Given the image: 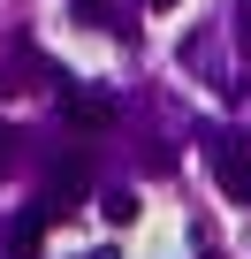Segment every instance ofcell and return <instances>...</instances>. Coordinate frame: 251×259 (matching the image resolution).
Returning a JSON list of instances; mask_svg holds the SVG:
<instances>
[{
    "label": "cell",
    "instance_id": "3957f363",
    "mask_svg": "<svg viewBox=\"0 0 251 259\" xmlns=\"http://www.w3.org/2000/svg\"><path fill=\"white\" fill-rule=\"evenodd\" d=\"M61 114H69L76 130H107V122H114V99H107L99 84H76V76H61Z\"/></svg>",
    "mask_w": 251,
    "mask_h": 259
},
{
    "label": "cell",
    "instance_id": "7a4b0ae2",
    "mask_svg": "<svg viewBox=\"0 0 251 259\" xmlns=\"http://www.w3.org/2000/svg\"><path fill=\"white\" fill-rule=\"evenodd\" d=\"M84 191H91V160H84V153H61V160L46 168V198H38V213L54 221V213H69Z\"/></svg>",
    "mask_w": 251,
    "mask_h": 259
},
{
    "label": "cell",
    "instance_id": "8992f818",
    "mask_svg": "<svg viewBox=\"0 0 251 259\" xmlns=\"http://www.w3.org/2000/svg\"><path fill=\"white\" fill-rule=\"evenodd\" d=\"M145 8H175V0H145Z\"/></svg>",
    "mask_w": 251,
    "mask_h": 259
},
{
    "label": "cell",
    "instance_id": "6da1fadb",
    "mask_svg": "<svg viewBox=\"0 0 251 259\" xmlns=\"http://www.w3.org/2000/svg\"><path fill=\"white\" fill-rule=\"evenodd\" d=\"M206 168H213V183H221L236 206H251V153H243V138L213 130V138H206Z\"/></svg>",
    "mask_w": 251,
    "mask_h": 259
},
{
    "label": "cell",
    "instance_id": "277c9868",
    "mask_svg": "<svg viewBox=\"0 0 251 259\" xmlns=\"http://www.w3.org/2000/svg\"><path fill=\"white\" fill-rule=\"evenodd\" d=\"M99 213H107V221H114V229H130V221H137V198H130V191H114V198H107V206H99Z\"/></svg>",
    "mask_w": 251,
    "mask_h": 259
},
{
    "label": "cell",
    "instance_id": "5b68a950",
    "mask_svg": "<svg viewBox=\"0 0 251 259\" xmlns=\"http://www.w3.org/2000/svg\"><path fill=\"white\" fill-rule=\"evenodd\" d=\"M69 8H76L84 23H107V0H69Z\"/></svg>",
    "mask_w": 251,
    "mask_h": 259
}]
</instances>
